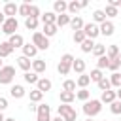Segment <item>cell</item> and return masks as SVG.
Listing matches in <instances>:
<instances>
[{"label": "cell", "instance_id": "cell-49", "mask_svg": "<svg viewBox=\"0 0 121 121\" xmlns=\"http://www.w3.org/2000/svg\"><path fill=\"white\" fill-rule=\"evenodd\" d=\"M28 110H30V112H38V106H36L34 102H30V104H28Z\"/></svg>", "mask_w": 121, "mask_h": 121}, {"label": "cell", "instance_id": "cell-32", "mask_svg": "<svg viewBox=\"0 0 121 121\" xmlns=\"http://www.w3.org/2000/svg\"><path fill=\"white\" fill-rule=\"evenodd\" d=\"M91 53L98 59V57L106 55V45H102V43H95V47H93V51H91Z\"/></svg>", "mask_w": 121, "mask_h": 121}, {"label": "cell", "instance_id": "cell-40", "mask_svg": "<svg viewBox=\"0 0 121 121\" xmlns=\"http://www.w3.org/2000/svg\"><path fill=\"white\" fill-rule=\"evenodd\" d=\"M42 98H43V93L42 91H38V89H34V91H30V102H42Z\"/></svg>", "mask_w": 121, "mask_h": 121}, {"label": "cell", "instance_id": "cell-45", "mask_svg": "<svg viewBox=\"0 0 121 121\" xmlns=\"http://www.w3.org/2000/svg\"><path fill=\"white\" fill-rule=\"evenodd\" d=\"M117 68H119V62H117V59H110L108 70H112V72H117Z\"/></svg>", "mask_w": 121, "mask_h": 121}, {"label": "cell", "instance_id": "cell-10", "mask_svg": "<svg viewBox=\"0 0 121 121\" xmlns=\"http://www.w3.org/2000/svg\"><path fill=\"white\" fill-rule=\"evenodd\" d=\"M51 87H53V83H51V79H47V78H40V79H38V83H36V89H38V91H42V93L51 91Z\"/></svg>", "mask_w": 121, "mask_h": 121}, {"label": "cell", "instance_id": "cell-15", "mask_svg": "<svg viewBox=\"0 0 121 121\" xmlns=\"http://www.w3.org/2000/svg\"><path fill=\"white\" fill-rule=\"evenodd\" d=\"M113 100H117V96H115V91H102V96H100V102L102 104H112Z\"/></svg>", "mask_w": 121, "mask_h": 121}, {"label": "cell", "instance_id": "cell-39", "mask_svg": "<svg viewBox=\"0 0 121 121\" xmlns=\"http://www.w3.org/2000/svg\"><path fill=\"white\" fill-rule=\"evenodd\" d=\"M89 96H91V91H87V89H79V91L76 93V98H78V100H83V102H87Z\"/></svg>", "mask_w": 121, "mask_h": 121}, {"label": "cell", "instance_id": "cell-54", "mask_svg": "<svg viewBox=\"0 0 121 121\" xmlns=\"http://www.w3.org/2000/svg\"><path fill=\"white\" fill-rule=\"evenodd\" d=\"M4 121H15V119H13V117H6Z\"/></svg>", "mask_w": 121, "mask_h": 121}, {"label": "cell", "instance_id": "cell-31", "mask_svg": "<svg viewBox=\"0 0 121 121\" xmlns=\"http://www.w3.org/2000/svg\"><path fill=\"white\" fill-rule=\"evenodd\" d=\"M70 19H72V17H70V15H66V13L57 15V23H55V25H57V28H59V26H64V25H70Z\"/></svg>", "mask_w": 121, "mask_h": 121}, {"label": "cell", "instance_id": "cell-42", "mask_svg": "<svg viewBox=\"0 0 121 121\" xmlns=\"http://www.w3.org/2000/svg\"><path fill=\"white\" fill-rule=\"evenodd\" d=\"M110 112L115 113V115H119V113H121V100H113V102L110 104Z\"/></svg>", "mask_w": 121, "mask_h": 121}, {"label": "cell", "instance_id": "cell-6", "mask_svg": "<svg viewBox=\"0 0 121 121\" xmlns=\"http://www.w3.org/2000/svg\"><path fill=\"white\" fill-rule=\"evenodd\" d=\"M81 30H83L85 38H89V40H95V38L100 34V28H98V25H95V23H85Z\"/></svg>", "mask_w": 121, "mask_h": 121}, {"label": "cell", "instance_id": "cell-26", "mask_svg": "<svg viewBox=\"0 0 121 121\" xmlns=\"http://www.w3.org/2000/svg\"><path fill=\"white\" fill-rule=\"evenodd\" d=\"M83 25H85V23H83L81 17H72V19H70V26L74 28V32H76V30H81Z\"/></svg>", "mask_w": 121, "mask_h": 121}, {"label": "cell", "instance_id": "cell-41", "mask_svg": "<svg viewBox=\"0 0 121 121\" xmlns=\"http://www.w3.org/2000/svg\"><path fill=\"white\" fill-rule=\"evenodd\" d=\"M62 91H70V93H74V91H76V81H74V79H66V81L62 83Z\"/></svg>", "mask_w": 121, "mask_h": 121}, {"label": "cell", "instance_id": "cell-9", "mask_svg": "<svg viewBox=\"0 0 121 121\" xmlns=\"http://www.w3.org/2000/svg\"><path fill=\"white\" fill-rule=\"evenodd\" d=\"M45 68H47V62L43 59H34L32 60V72L34 74H43Z\"/></svg>", "mask_w": 121, "mask_h": 121}, {"label": "cell", "instance_id": "cell-7", "mask_svg": "<svg viewBox=\"0 0 121 121\" xmlns=\"http://www.w3.org/2000/svg\"><path fill=\"white\" fill-rule=\"evenodd\" d=\"M32 43L36 45V49H47L49 47V38H45L42 32H34L32 34Z\"/></svg>", "mask_w": 121, "mask_h": 121}, {"label": "cell", "instance_id": "cell-24", "mask_svg": "<svg viewBox=\"0 0 121 121\" xmlns=\"http://www.w3.org/2000/svg\"><path fill=\"white\" fill-rule=\"evenodd\" d=\"M74 98H76V93H70V91H60V102H62V104H70Z\"/></svg>", "mask_w": 121, "mask_h": 121}, {"label": "cell", "instance_id": "cell-19", "mask_svg": "<svg viewBox=\"0 0 121 121\" xmlns=\"http://www.w3.org/2000/svg\"><path fill=\"white\" fill-rule=\"evenodd\" d=\"M17 9H19V6H17V4H13V2L4 4V15H8V17H13V15L17 13Z\"/></svg>", "mask_w": 121, "mask_h": 121}, {"label": "cell", "instance_id": "cell-4", "mask_svg": "<svg viewBox=\"0 0 121 121\" xmlns=\"http://www.w3.org/2000/svg\"><path fill=\"white\" fill-rule=\"evenodd\" d=\"M13 78H15V68L4 64V66L0 68V83H2V85H9V83L13 81Z\"/></svg>", "mask_w": 121, "mask_h": 121}, {"label": "cell", "instance_id": "cell-20", "mask_svg": "<svg viewBox=\"0 0 121 121\" xmlns=\"http://www.w3.org/2000/svg\"><path fill=\"white\" fill-rule=\"evenodd\" d=\"M42 23H43V25H55V23H57V15H55L53 11H45V13L42 15Z\"/></svg>", "mask_w": 121, "mask_h": 121}, {"label": "cell", "instance_id": "cell-5", "mask_svg": "<svg viewBox=\"0 0 121 121\" xmlns=\"http://www.w3.org/2000/svg\"><path fill=\"white\" fill-rule=\"evenodd\" d=\"M17 28H19L17 19H15V17H6L4 25H2V32H4V34H8V36H13Z\"/></svg>", "mask_w": 121, "mask_h": 121}, {"label": "cell", "instance_id": "cell-51", "mask_svg": "<svg viewBox=\"0 0 121 121\" xmlns=\"http://www.w3.org/2000/svg\"><path fill=\"white\" fill-rule=\"evenodd\" d=\"M115 96H117V100H121V87L115 91Z\"/></svg>", "mask_w": 121, "mask_h": 121}, {"label": "cell", "instance_id": "cell-47", "mask_svg": "<svg viewBox=\"0 0 121 121\" xmlns=\"http://www.w3.org/2000/svg\"><path fill=\"white\" fill-rule=\"evenodd\" d=\"M8 108V98H4V96H0V112H4Z\"/></svg>", "mask_w": 121, "mask_h": 121}, {"label": "cell", "instance_id": "cell-18", "mask_svg": "<svg viewBox=\"0 0 121 121\" xmlns=\"http://www.w3.org/2000/svg\"><path fill=\"white\" fill-rule=\"evenodd\" d=\"M25 87L23 85H11V89H9V95L13 96V98H23L25 96Z\"/></svg>", "mask_w": 121, "mask_h": 121}, {"label": "cell", "instance_id": "cell-48", "mask_svg": "<svg viewBox=\"0 0 121 121\" xmlns=\"http://www.w3.org/2000/svg\"><path fill=\"white\" fill-rule=\"evenodd\" d=\"M108 6H113V8H119L121 6V0H110V4Z\"/></svg>", "mask_w": 121, "mask_h": 121}, {"label": "cell", "instance_id": "cell-14", "mask_svg": "<svg viewBox=\"0 0 121 121\" xmlns=\"http://www.w3.org/2000/svg\"><path fill=\"white\" fill-rule=\"evenodd\" d=\"M21 49H23V57H26V59H32V57H36V53H38V49H36L34 43H25Z\"/></svg>", "mask_w": 121, "mask_h": 121}, {"label": "cell", "instance_id": "cell-29", "mask_svg": "<svg viewBox=\"0 0 121 121\" xmlns=\"http://www.w3.org/2000/svg\"><path fill=\"white\" fill-rule=\"evenodd\" d=\"M17 13H19V15H23L25 19H26V17H30V4H28V2L21 4V6H19V9H17Z\"/></svg>", "mask_w": 121, "mask_h": 121}, {"label": "cell", "instance_id": "cell-16", "mask_svg": "<svg viewBox=\"0 0 121 121\" xmlns=\"http://www.w3.org/2000/svg\"><path fill=\"white\" fill-rule=\"evenodd\" d=\"M72 70L76 72V74H85V60L83 59H74V62H72Z\"/></svg>", "mask_w": 121, "mask_h": 121}, {"label": "cell", "instance_id": "cell-23", "mask_svg": "<svg viewBox=\"0 0 121 121\" xmlns=\"http://www.w3.org/2000/svg\"><path fill=\"white\" fill-rule=\"evenodd\" d=\"M91 83V78H89V74H81L78 79H76V85L78 87H81V89H87V85Z\"/></svg>", "mask_w": 121, "mask_h": 121}, {"label": "cell", "instance_id": "cell-43", "mask_svg": "<svg viewBox=\"0 0 121 121\" xmlns=\"http://www.w3.org/2000/svg\"><path fill=\"white\" fill-rule=\"evenodd\" d=\"M102 11H104L106 17H115L117 15V8H113V6H106V9H102Z\"/></svg>", "mask_w": 121, "mask_h": 121}, {"label": "cell", "instance_id": "cell-21", "mask_svg": "<svg viewBox=\"0 0 121 121\" xmlns=\"http://www.w3.org/2000/svg\"><path fill=\"white\" fill-rule=\"evenodd\" d=\"M11 51H13V47H11L8 42H0V59L9 57V55H11Z\"/></svg>", "mask_w": 121, "mask_h": 121}, {"label": "cell", "instance_id": "cell-50", "mask_svg": "<svg viewBox=\"0 0 121 121\" xmlns=\"http://www.w3.org/2000/svg\"><path fill=\"white\" fill-rule=\"evenodd\" d=\"M4 21H6V15H4V11H0V25H4Z\"/></svg>", "mask_w": 121, "mask_h": 121}, {"label": "cell", "instance_id": "cell-17", "mask_svg": "<svg viewBox=\"0 0 121 121\" xmlns=\"http://www.w3.org/2000/svg\"><path fill=\"white\" fill-rule=\"evenodd\" d=\"M17 64H19V68L25 70V72H30V68H32V60L26 59V57H23V55L17 59Z\"/></svg>", "mask_w": 121, "mask_h": 121}, {"label": "cell", "instance_id": "cell-34", "mask_svg": "<svg viewBox=\"0 0 121 121\" xmlns=\"http://www.w3.org/2000/svg\"><path fill=\"white\" fill-rule=\"evenodd\" d=\"M93 47H95V42H93V40H89V38H85V40H83V43H81V51H83V53H91V51H93Z\"/></svg>", "mask_w": 121, "mask_h": 121}, {"label": "cell", "instance_id": "cell-38", "mask_svg": "<svg viewBox=\"0 0 121 121\" xmlns=\"http://www.w3.org/2000/svg\"><path fill=\"white\" fill-rule=\"evenodd\" d=\"M96 85H98V89H100V91H110V87H112L110 78H106V76H104V78H102V79H100Z\"/></svg>", "mask_w": 121, "mask_h": 121}, {"label": "cell", "instance_id": "cell-57", "mask_svg": "<svg viewBox=\"0 0 121 121\" xmlns=\"http://www.w3.org/2000/svg\"><path fill=\"white\" fill-rule=\"evenodd\" d=\"M87 121H93V119H87Z\"/></svg>", "mask_w": 121, "mask_h": 121}, {"label": "cell", "instance_id": "cell-37", "mask_svg": "<svg viewBox=\"0 0 121 121\" xmlns=\"http://www.w3.org/2000/svg\"><path fill=\"white\" fill-rule=\"evenodd\" d=\"M89 78H91V81H100L102 78H104V74H102V70H98V68H95V70H91V74H89Z\"/></svg>", "mask_w": 121, "mask_h": 121}, {"label": "cell", "instance_id": "cell-8", "mask_svg": "<svg viewBox=\"0 0 121 121\" xmlns=\"http://www.w3.org/2000/svg\"><path fill=\"white\" fill-rule=\"evenodd\" d=\"M36 121H51V108L47 104H40L36 112Z\"/></svg>", "mask_w": 121, "mask_h": 121}, {"label": "cell", "instance_id": "cell-11", "mask_svg": "<svg viewBox=\"0 0 121 121\" xmlns=\"http://www.w3.org/2000/svg\"><path fill=\"white\" fill-rule=\"evenodd\" d=\"M64 11H68V4H66L64 0L53 2V13H55V15H62Z\"/></svg>", "mask_w": 121, "mask_h": 121}, {"label": "cell", "instance_id": "cell-46", "mask_svg": "<svg viewBox=\"0 0 121 121\" xmlns=\"http://www.w3.org/2000/svg\"><path fill=\"white\" fill-rule=\"evenodd\" d=\"M30 17H36V19H40V8L38 6H30Z\"/></svg>", "mask_w": 121, "mask_h": 121}, {"label": "cell", "instance_id": "cell-53", "mask_svg": "<svg viewBox=\"0 0 121 121\" xmlns=\"http://www.w3.org/2000/svg\"><path fill=\"white\" fill-rule=\"evenodd\" d=\"M117 62H119V66H121V53L117 55Z\"/></svg>", "mask_w": 121, "mask_h": 121}, {"label": "cell", "instance_id": "cell-30", "mask_svg": "<svg viewBox=\"0 0 121 121\" xmlns=\"http://www.w3.org/2000/svg\"><path fill=\"white\" fill-rule=\"evenodd\" d=\"M93 21H95V25H96V23H100V25H102V23L106 21L104 11H102V9H95V11H93Z\"/></svg>", "mask_w": 121, "mask_h": 121}, {"label": "cell", "instance_id": "cell-44", "mask_svg": "<svg viewBox=\"0 0 121 121\" xmlns=\"http://www.w3.org/2000/svg\"><path fill=\"white\" fill-rule=\"evenodd\" d=\"M83 40H85V34H83V30H76V32H74V42L81 45V43H83Z\"/></svg>", "mask_w": 121, "mask_h": 121}, {"label": "cell", "instance_id": "cell-55", "mask_svg": "<svg viewBox=\"0 0 121 121\" xmlns=\"http://www.w3.org/2000/svg\"><path fill=\"white\" fill-rule=\"evenodd\" d=\"M4 119H6V117H4V113L0 112V121H4Z\"/></svg>", "mask_w": 121, "mask_h": 121}, {"label": "cell", "instance_id": "cell-35", "mask_svg": "<svg viewBox=\"0 0 121 121\" xmlns=\"http://www.w3.org/2000/svg\"><path fill=\"white\" fill-rule=\"evenodd\" d=\"M108 64H110V59H108L106 55H102V57H98V59H96V68H98V70L108 68Z\"/></svg>", "mask_w": 121, "mask_h": 121}, {"label": "cell", "instance_id": "cell-52", "mask_svg": "<svg viewBox=\"0 0 121 121\" xmlns=\"http://www.w3.org/2000/svg\"><path fill=\"white\" fill-rule=\"evenodd\" d=\"M51 121H64V119H62V117H60V115H57V117H53V119H51Z\"/></svg>", "mask_w": 121, "mask_h": 121}, {"label": "cell", "instance_id": "cell-2", "mask_svg": "<svg viewBox=\"0 0 121 121\" xmlns=\"http://www.w3.org/2000/svg\"><path fill=\"white\" fill-rule=\"evenodd\" d=\"M57 113L64 119V121H78V112L70 106V104H60L57 108Z\"/></svg>", "mask_w": 121, "mask_h": 121}, {"label": "cell", "instance_id": "cell-13", "mask_svg": "<svg viewBox=\"0 0 121 121\" xmlns=\"http://www.w3.org/2000/svg\"><path fill=\"white\" fill-rule=\"evenodd\" d=\"M8 43H9V45H11L13 49H15V47H23V45H25V38H23L21 34H17V32H15L13 36H9Z\"/></svg>", "mask_w": 121, "mask_h": 121}, {"label": "cell", "instance_id": "cell-56", "mask_svg": "<svg viewBox=\"0 0 121 121\" xmlns=\"http://www.w3.org/2000/svg\"><path fill=\"white\" fill-rule=\"evenodd\" d=\"M2 66H4V62H2V59H0V68H2Z\"/></svg>", "mask_w": 121, "mask_h": 121}, {"label": "cell", "instance_id": "cell-36", "mask_svg": "<svg viewBox=\"0 0 121 121\" xmlns=\"http://www.w3.org/2000/svg\"><path fill=\"white\" fill-rule=\"evenodd\" d=\"M117 55H119V47L117 45H110L106 49V57L108 59H117Z\"/></svg>", "mask_w": 121, "mask_h": 121}, {"label": "cell", "instance_id": "cell-28", "mask_svg": "<svg viewBox=\"0 0 121 121\" xmlns=\"http://www.w3.org/2000/svg\"><path fill=\"white\" fill-rule=\"evenodd\" d=\"M23 78H25V81H26V83H30V85H36V83H38V79H40V78H38V74H34V72H25V74H23Z\"/></svg>", "mask_w": 121, "mask_h": 121}, {"label": "cell", "instance_id": "cell-27", "mask_svg": "<svg viewBox=\"0 0 121 121\" xmlns=\"http://www.w3.org/2000/svg\"><path fill=\"white\" fill-rule=\"evenodd\" d=\"M57 30H59L57 25H43V32H42V34H43L45 38H49V36H55Z\"/></svg>", "mask_w": 121, "mask_h": 121}, {"label": "cell", "instance_id": "cell-1", "mask_svg": "<svg viewBox=\"0 0 121 121\" xmlns=\"http://www.w3.org/2000/svg\"><path fill=\"white\" fill-rule=\"evenodd\" d=\"M100 110H102V102L100 100H87V102H83V113L89 117V119H93L95 115H98L100 113Z\"/></svg>", "mask_w": 121, "mask_h": 121}, {"label": "cell", "instance_id": "cell-33", "mask_svg": "<svg viewBox=\"0 0 121 121\" xmlns=\"http://www.w3.org/2000/svg\"><path fill=\"white\" fill-rule=\"evenodd\" d=\"M110 83H112V87L119 89V87H121V74H119V72H113V74L110 76Z\"/></svg>", "mask_w": 121, "mask_h": 121}, {"label": "cell", "instance_id": "cell-25", "mask_svg": "<svg viewBox=\"0 0 121 121\" xmlns=\"http://www.w3.org/2000/svg\"><path fill=\"white\" fill-rule=\"evenodd\" d=\"M38 23H40V19H36V17H26L25 19V26L28 30H36L38 28Z\"/></svg>", "mask_w": 121, "mask_h": 121}, {"label": "cell", "instance_id": "cell-3", "mask_svg": "<svg viewBox=\"0 0 121 121\" xmlns=\"http://www.w3.org/2000/svg\"><path fill=\"white\" fill-rule=\"evenodd\" d=\"M72 62H74V57H72L70 53H64V55L60 57V62L57 64L59 74H60V76H66V74L72 70Z\"/></svg>", "mask_w": 121, "mask_h": 121}, {"label": "cell", "instance_id": "cell-12", "mask_svg": "<svg viewBox=\"0 0 121 121\" xmlns=\"http://www.w3.org/2000/svg\"><path fill=\"white\" fill-rule=\"evenodd\" d=\"M98 28H100V34H102V36H112V34H113V30H115V26H113V23H112V21H104Z\"/></svg>", "mask_w": 121, "mask_h": 121}, {"label": "cell", "instance_id": "cell-22", "mask_svg": "<svg viewBox=\"0 0 121 121\" xmlns=\"http://www.w3.org/2000/svg\"><path fill=\"white\" fill-rule=\"evenodd\" d=\"M85 6H87L85 0H81V2H76V0H74V2L68 4V11H70V13H76V11H79L81 8H85Z\"/></svg>", "mask_w": 121, "mask_h": 121}]
</instances>
